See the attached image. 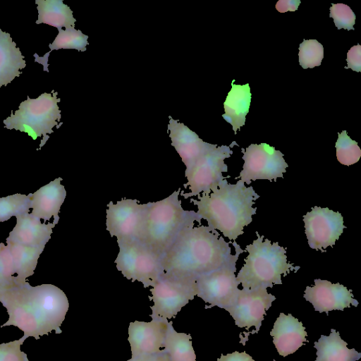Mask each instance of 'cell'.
I'll return each instance as SVG.
<instances>
[{
	"mask_svg": "<svg viewBox=\"0 0 361 361\" xmlns=\"http://www.w3.org/2000/svg\"><path fill=\"white\" fill-rule=\"evenodd\" d=\"M0 302L8 314L1 327L16 326L25 339L38 340L52 331L62 333L60 327L69 307L68 298L59 288L51 284L32 287L27 282L1 293Z\"/></svg>",
	"mask_w": 361,
	"mask_h": 361,
	"instance_id": "obj_1",
	"label": "cell"
},
{
	"mask_svg": "<svg viewBox=\"0 0 361 361\" xmlns=\"http://www.w3.org/2000/svg\"><path fill=\"white\" fill-rule=\"evenodd\" d=\"M231 243L207 226L188 228L161 257L162 267L169 274L197 278L237 262L240 255L246 251L233 242L235 253L232 255Z\"/></svg>",
	"mask_w": 361,
	"mask_h": 361,
	"instance_id": "obj_2",
	"label": "cell"
},
{
	"mask_svg": "<svg viewBox=\"0 0 361 361\" xmlns=\"http://www.w3.org/2000/svg\"><path fill=\"white\" fill-rule=\"evenodd\" d=\"M258 198L252 186L246 187L240 179L231 184L225 178L209 194L202 192L197 200L190 202L197 206V214L207 221L211 231L219 230L235 242L244 233V227L252 221L257 211L252 206Z\"/></svg>",
	"mask_w": 361,
	"mask_h": 361,
	"instance_id": "obj_3",
	"label": "cell"
},
{
	"mask_svg": "<svg viewBox=\"0 0 361 361\" xmlns=\"http://www.w3.org/2000/svg\"><path fill=\"white\" fill-rule=\"evenodd\" d=\"M180 188L169 197L147 203L144 226L140 240L159 257L171 247L185 229L201 224V218L193 210H185L179 199Z\"/></svg>",
	"mask_w": 361,
	"mask_h": 361,
	"instance_id": "obj_4",
	"label": "cell"
},
{
	"mask_svg": "<svg viewBox=\"0 0 361 361\" xmlns=\"http://www.w3.org/2000/svg\"><path fill=\"white\" fill-rule=\"evenodd\" d=\"M245 247L248 255L239 271L236 279L243 289L254 290L259 288H272L274 284H282L281 276H286L290 271L297 272L299 266H294L287 259L286 250L278 242L259 235Z\"/></svg>",
	"mask_w": 361,
	"mask_h": 361,
	"instance_id": "obj_5",
	"label": "cell"
},
{
	"mask_svg": "<svg viewBox=\"0 0 361 361\" xmlns=\"http://www.w3.org/2000/svg\"><path fill=\"white\" fill-rule=\"evenodd\" d=\"M57 92L43 93L36 99H30L28 96L26 100L19 105L18 110L4 120L5 128L15 129L27 133L33 140L43 136L39 149L46 143L49 136L47 134L54 133L52 128L60 125L61 111L58 103L61 101L57 98Z\"/></svg>",
	"mask_w": 361,
	"mask_h": 361,
	"instance_id": "obj_6",
	"label": "cell"
},
{
	"mask_svg": "<svg viewBox=\"0 0 361 361\" xmlns=\"http://www.w3.org/2000/svg\"><path fill=\"white\" fill-rule=\"evenodd\" d=\"M119 247L114 261L123 276L144 288L152 287L164 273L161 257L139 239L116 240Z\"/></svg>",
	"mask_w": 361,
	"mask_h": 361,
	"instance_id": "obj_7",
	"label": "cell"
},
{
	"mask_svg": "<svg viewBox=\"0 0 361 361\" xmlns=\"http://www.w3.org/2000/svg\"><path fill=\"white\" fill-rule=\"evenodd\" d=\"M149 298L154 305L151 317L157 319L175 318L190 300L197 295L196 278L179 276L164 273L150 288Z\"/></svg>",
	"mask_w": 361,
	"mask_h": 361,
	"instance_id": "obj_8",
	"label": "cell"
},
{
	"mask_svg": "<svg viewBox=\"0 0 361 361\" xmlns=\"http://www.w3.org/2000/svg\"><path fill=\"white\" fill-rule=\"evenodd\" d=\"M235 145L238 146L233 141L230 146L221 145L210 149L201 156L189 169L185 170V176L188 181L184 187H188L190 192H183L180 195L188 199L198 196L202 192L209 194L218 188L224 179L230 178V176L224 177L222 174L228 171V166L224 160L231 156L233 151L231 147Z\"/></svg>",
	"mask_w": 361,
	"mask_h": 361,
	"instance_id": "obj_9",
	"label": "cell"
},
{
	"mask_svg": "<svg viewBox=\"0 0 361 361\" xmlns=\"http://www.w3.org/2000/svg\"><path fill=\"white\" fill-rule=\"evenodd\" d=\"M244 164L243 170L236 178L250 184L252 180L267 179L276 180L283 178L288 164L283 154L267 143L251 144L245 149L242 148Z\"/></svg>",
	"mask_w": 361,
	"mask_h": 361,
	"instance_id": "obj_10",
	"label": "cell"
},
{
	"mask_svg": "<svg viewBox=\"0 0 361 361\" xmlns=\"http://www.w3.org/2000/svg\"><path fill=\"white\" fill-rule=\"evenodd\" d=\"M235 271L234 262L196 278L197 296L209 304L206 308L217 306L226 310L234 303L240 290Z\"/></svg>",
	"mask_w": 361,
	"mask_h": 361,
	"instance_id": "obj_11",
	"label": "cell"
},
{
	"mask_svg": "<svg viewBox=\"0 0 361 361\" xmlns=\"http://www.w3.org/2000/svg\"><path fill=\"white\" fill-rule=\"evenodd\" d=\"M106 209V230L116 240L140 239L147 209V203L140 204L136 199L122 198Z\"/></svg>",
	"mask_w": 361,
	"mask_h": 361,
	"instance_id": "obj_12",
	"label": "cell"
},
{
	"mask_svg": "<svg viewBox=\"0 0 361 361\" xmlns=\"http://www.w3.org/2000/svg\"><path fill=\"white\" fill-rule=\"evenodd\" d=\"M303 221L309 246L323 252L335 245L346 228L341 214L327 207L314 206L303 216Z\"/></svg>",
	"mask_w": 361,
	"mask_h": 361,
	"instance_id": "obj_13",
	"label": "cell"
},
{
	"mask_svg": "<svg viewBox=\"0 0 361 361\" xmlns=\"http://www.w3.org/2000/svg\"><path fill=\"white\" fill-rule=\"evenodd\" d=\"M276 297L268 293L267 288L239 290L234 303L226 308L240 328L249 329L255 326L257 333L266 315V311L271 306Z\"/></svg>",
	"mask_w": 361,
	"mask_h": 361,
	"instance_id": "obj_14",
	"label": "cell"
},
{
	"mask_svg": "<svg viewBox=\"0 0 361 361\" xmlns=\"http://www.w3.org/2000/svg\"><path fill=\"white\" fill-rule=\"evenodd\" d=\"M167 322V319L152 317L151 322L136 320L130 323L128 341L132 359L146 360L164 348Z\"/></svg>",
	"mask_w": 361,
	"mask_h": 361,
	"instance_id": "obj_15",
	"label": "cell"
},
{
	"mask_svg": "<svg viewBox=\"0 0 361 361\" xmlns=\"http://www.w3.org/2000/svg\"><path fill=\"white\" fill-rule=\"evenodd\" d=\"M314 281V286L306 287L303 297L312 303L316 311L328 313L336 310L343 311L350 305L357 306L358 302L353 298L352 290L343 285L320 279Z\"/></svg>",
	"mask_w": 361,
	"mask_h": 361,
	"instance_id": "obj_16",
	"label": "cell"
},
{
	"mask_svg": "<svg viewBox=\"0 0 361 361\" xmlns=\"http://www.w3.org/2000/svg\"><path fill=\"white\" fill-rule=\"evenodd\" d=\"M169 118L170 119L168 132L171 140V145L180 155L186 166L185 170L189 169L207 152L217 147L216 145L204 142L196 133L192 131L185 124L173 119L171 116Z\"/></svg>",
	"mask_w": 361,
	"mask_h": 361,
	"instance_id": "obj_17",
	"label": "cell"
},
{
	"mask_svg": "<svg viewBox=\"0 0 361 361\" xmlns=\"http://www.w3.org/2000/svg\"><path fill=\"white\" fill-rule=\"evenodd\" d=\"M16 217V224L9 233L6 243L32 247H44L58 223L56 221L49 224L42 223L39 219L28 212Z\"/></svg>",
	"mask_w": 361,
	"mask_h": 361,
	"instance_id": "obj_18",
	"label": "cell"
},
{
	"mask_svg": "<svg viewBox=\"0 0 361 361\" xmlns=\"http://www.w3.org/2000/svg\"><path fill=\"white\" fill-rule=\"evenodd\" d=\"M270 335L277 352L283 357L293 354L307 341L305 327L291 314L280 313Z\"/></svg>",
	"mask_w": 361,
	"mask_h": 361,
	"instance_id": "obj_19",
	"label": "cell"
},
{
	"mask_svg": "<svg viewBox=\"0 0 361 361\" xmlns=\"http://www.w3.org/2000/svg\"><path fill=\"white\" fill-rule=\"evenodd\" d=\"M61 180V178H57L32 194V215L44 221L54 217V221H59V212L66 196Z\"/></svg>",
	"mask_w": 361,
	"mask_h": 361,
	"instance_id": "obj_20",
	"label": "cell"
},
{
	"mask_svg": "<svg viewBox=\"0 0 361 361\" xmlns=\"http://www.w3.org/2000/svg\"><path fill=\"white\" fill-rule=\"evenodd\" d=\"M235 80L231 82V89L228 92L224 103L225 113L222 115L224 119L229 123L234 130L245 125V116L249 112L251 102L250 88L248 83L235 85Z\"/></svg>",
	"mask_w": 361,
	"mask_h": 361,
	"instance_id": "obj_21",
	"label": "cell"
},
{
	"mask_svg": "<svg viewBox=\"0 0 361 361\" xmlns=\"http://www.w3.org/2000/svg\"><path fill=\"white\" fill-rule=\"evenodd\" d=\"M26 66L24 56L8 32L0 28V87L11 82Z\"/></svg>",
	"mask_w": 361,
	"mask_h": 361,
	"instance_id": "obj_22",
	"label": "cell"
},
{
	"mask_svg": "<svg viewBox=\"0 0 361 361\" xmlns=\"http://www.w3.org/2000/svg\"><path fill=\"white\" fill-rule=\"evenodd\" d=\"M314 347L317 350L315 361H357L361 357L355 349L347 348V343L333 329L329 336L322 335Z\"/></svg>",
	"mask_w": 361,
	"mask_h": 361,
	"instance_id": "obj_23",
	"label": "cell"
},
{
	"mask_svg": "<svg viewBox=\"0 0 361 361\" xmlns=\"http://www.w3.org/2000/svg\"><path fill=\"white\" fill-rule=\"evenodd\" d=\"M38 19L36 24L44 23L56 27H75L73 11L62 0H36Z\"/></svg>",
	"mask_w": 361,
	"mask_h": 361,
	"instance_id": "obj_24",
	"label": "cell"
},
{
	"mask_svg": "<svg viewBox=\"0 0 361 361\" xmlns=\"http://www.w3.org/2000/svg\"><path fill=\"white\" fill-rule=\"evenodd\" d=\"M13 262L16 278L19 283H26V279L34 274L39 255L44 250L42 247H32L19 244L6 243Z\"/></svg>",
	"mask_w": 361,
	"mask_h": 361,
	"instance_id": "obj_25",
	"label": "cell"
},
{
	"mask_svg": "<svg viewBox=\"0 0 361 361\" xmlns=\"http://www.w3.org/2000/svg\"><path fill=\"white\" fill-rule=\"evenodd\" d=\"M164 349L170 361H196L191 336L177 332L173 329L172 321L167 322Z\"/></svg>",
	"mask_w": 361,
	"mask_h": 361,
	"instance_id": "obj_26",
	"label": "cell"
},
{
	"mask_svg": "<svg viewBox=\"0 0 361 361\" xmlns=\"http://www.w3.org/2000/svg\"><path fill=\"white\" fill-rule=\"evenodd\" d=\"M59 33L51 44H49L50 51L40 57L37 54H34L35 62L41 63L44 71L49 72L48 59L51 51L60 49H73L80 51H86V46L89 44L88 36L83 34L80 30L74 27L66 28L65 30H58Z\"/></svg>",
	"mask_w": 361,
	"mask_h": 361,
	"instance_id": "obj_27",
	"label": "cell"
},
{
	"mask_svg": "<svg viewBox=\"0 0 361 361\" xmlns=\"http://www.w3.org/2000/svg\"><path fill=\"white\" fill-rule=\"evenodd\" d=\"M31 195L14 194L0 198V222L27 213L31 209Z\"/></svg>",
	"mask_w": 361,
	"mask_h": 361,
	"instance_id": "obj_28",
	"label": "cell"
},
{
	"mask_svg": "<svg viewBox=\"0 0 361 361\" xmlns=\"http://www.w3.org/2000/svg\"><path fill=\"white\" fill-rule=\"evenodd\" d=\"M335 146L337 159L341 164L350 166L359 161L361 157V149L357 145V142L348 135L346 130L338 133Z\"/></svg>",
	"mask_w": 361,
	"mask_h": 361,
	"instance_id": "obj_29",
	"label": "cell"
},
{
	"mask_svg": "<svg viewBox=\"0 0 361 361\" xmlns=\"http://www.w3.org/2000/svg\"><path fill=\"white\" fill-rule=\"evenodd\" d=\"M298 50V61L302 68H313L321 65L324 47L317 39H304Z\"/></svg>",
	"mask_w": 361,
	"mask_h": 361,
	"instance_id": "obj_30",
	"label": "cell"
},
{
	"mask_svg": "<svg viewBox=\"0 0 361 361\" xmlns=\"http://www.w3.org/2000/svg\"><path fill=\"white\" fill-rule=\"evenodd\" d=\"M17 281L13 269L12 255L8 246L0 243V293L16 286Z\"/></svg>",
	"mask_w": 361,
	"mask_h": 361,
	"instance_id": "obj_31",
	"label": "cell"
},
{
	"mask_svg": "<svg viewBox=\"0 0 361 361\" xmlns=\"http://www.w3.org/2000/svg\"><path fill=\"white\" fill-rule=\"evenodd\" d=\"M329 17L332 18L336 27L348 30H354L356 16L352 9L344 4H332L329 8Z\"/></svg>",
	"mask_w": 361,
	"mask_h": 361,
	"instance_id": "obj_32",
	"label": "cell"
},
{
	"mask_svg": "<svg viewBox=\"0 0 361 361\" xmlns=\"http://www.w3.org/2000/svg\"><path fill=\"white\" fill-rule=\"evenodd\" d=\"M23 337L18 340L0 344V361H28L27 355L21 351Z\"/></svg>",
	"mask_w": 361,
	"mask_h": 361,
	"instance_id": "obj_33",
	"label": "cell"
},
{
	"mask_svg": "<svg viewBox=\"0 0 361 361\" xmlns=\"http://www.w3.org/2000/svg\"><path fill=\"white\" fill-rule=\"evenodd\" d=\"M347 66L356 72L361 71V46L357 44L352 47L347 53Z\"/></svg>",
	"mask_w": 361,
	"mask_h": 361,
	"instance_id": "obj_34",
	"label": "cell"
},
{
	"mask_svg": "<svg viewBox=\"0 0 361 361\" xmlns=\"http://www.w3.org/2000/svg\"><path fill=\"white\" fill-rule=\"evenodd\" d=\"M301 1L300 0H279L276 4V8L280 13L295 11Z\"/></svg>",
	"mask_w": 361,
	"mask_h": 361,
	"instance_id": "obj_35",
	"label": "cell"
},
{
	"mask_svg": "<svg viewBox=\"0 0 361 361\" xmlns=\"http://www.w3.org/2000/svg\"><path fill=\"white\" fill-rule=\"evenodd\" d=\"M217 361H255L252 357L245 352L239 353L235 351L226 355L221 354Z\"/></svg>",
	"mask_w": 361,
	"mask_h": 361,
	"instance_id": "obj_36",
	"label": "cell"
},
{
	"mask_svg": "<svg viewBox=\"0 0 361 361\" xmlns=\"http://www.w3.org/2000/svg\"><path fill=\"white\" fill-rule=\"evenodd\" d=\"M147 361H170V359L164 349H163L158 353L149 357Z\"/></svg>",
	"mask_w": 361,
	"mask_h": 361,
	"instance_id": "obj_37",
	"label": "cell"
},
{
	"mask_svg": "<svg viewBox=\"0 0 361 361\" xmlns=\"http://www.w3.org/2000/svg\"><path fill=\"white\" fill-rule=\"evenodd\" d=\"M147 359H146V360H142V359H132V358H130V359H129V360H127V361H147Z\"/></svg>",
	"mask_w": 361,
	"mask_h": 361,
	"instance_id": "obj_38",
	"label": "cell"
},
{
	"mask_svg": "<svg viewBox=\"0 0 361 361\" xmlns=\"http://www.w3.org/2000/svg\"><path fill=\"white\" fill-rule=\"evenodd\" d=\"M273 361H276L275 360H274Z\"/></svg>",
	"mask_w": 361,
	"mask_h": 361,
	"instance_id": "obj_39",
	"label": "cell"
}]
</instances>
